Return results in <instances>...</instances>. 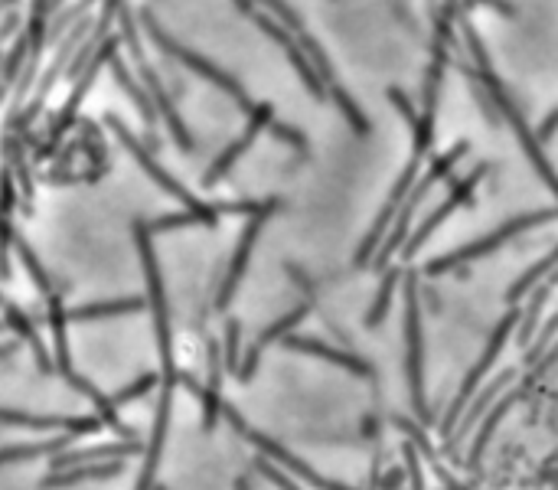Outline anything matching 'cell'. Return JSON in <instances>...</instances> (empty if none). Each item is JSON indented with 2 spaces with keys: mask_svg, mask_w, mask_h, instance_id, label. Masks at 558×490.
Wrapping results in <instances>:
<instances>
[{
  "mask_svg": "<svg viewBox=\"0 0 558 490\" xmlns=\"http://www.w3.org/2000/svg\"><path fill=\"white\" fill-rule=\"evenodd\" d=\"M461 14V0H444V7L434 14V36H431V63L425 72V85H421V108H418V125L412 131V154L428 157L434 147V121H438V102H441V85L444 72L451 63L454 49V20Z\"/></svg>",
  "mask_w": 558,
  "mask_h": 490,
  "instance_id": "6da1fadb",
  "label": "cell"
},
{
  "mask_svg": "<svg viewBox=\"0 0 558 490\" xmlns=\"http://www.w3.org/2000/svg\"><path fill=\"white\" fill-rule=\"evenodd\" d=\"M464 40H467V49H470V63H474L477 76H480V82H483V89H487V95L493 98L496 112H500V118L506 121V125L513 128V134L519 138V144H523V151H526V157H529L532 170H536V174L542 177V183H545V187H549V190L555 193V200H558V174L552 170L549 157L542 154L539 134H532V131H529V125H526L523 112H519V108H516L513 95H510V89H506V85H503V79L493 72L487 49H483L480 36L474 33V27H470L467 20H464Z\"/></svg>",
  "mask_w": 558,
  "mask_h": 490,
  "instance_id": "7a4b0ae2",
  "label": "cell"
},
{
  "mask_svg": "<svg viewBox=\"0 0 558 490\" xmlns=\"http://www.w3.org/2000/svg\"><path fill=\"white\" fill-rule=\"evenodd\" d=\"M108 128L118 134V141L124 144V151H128V154L134 157V161L141 164L144 174L151 177L160 190H167L170 196H177V200L186 206V210L200 216V219H203V226H216L222 213H248V216H252V213L265 210V206L271 203V200H262V203H258V200H245V203H203V200H196V196H193L190 190H186L180 180H173V177L167 174V170L154 161L151 151H147V147H141V141L134 138V134H131L128 128H124L118 118H108Z\"/></svg>",
  "mask_w": 558,
  "mask_h": 490,
  "instance_id": "3957f363",
  "label": "cell"
},
{
  "mask_svg": "<svg viewBox=\"0 0 558 490\" xmlns=\"http://www.w3.org/2000/svg\"><path fill=\"white\" fill-rule=\"evenodd\" d=\"M255 4H265V7H268V14L275 17V20H281L284 27H288V30L294 33L297 46L304 49V56L310 59V66L317 69V76L324 79V85H327V98H333V105L340 108V115L346 118V125H350L356 134H369V118H366L363 112H359V105L350 98V92H346L343 85H340V79H337V72H333L327 53H324V49H320V43L314 40V36L307 33L304 20L297 17L294 10H291L288 4H284V0H255Z\"/></svg>",
  "mask_w": 558,
  "mask_h": 490,
  "instance_id": "277c9868",
  "label": "cell"
},
{
  "mask_svg": "<svg viewBox=\"0 0 558 490\" xmlns=\"http://www.w3.org/2000/svg\"><path fill=\"white\" fill-rule=\"evenodd\" d=\"M552 219H558V206H549V210H536V213H523V216H516V219H506L503 226H496L490 236H483V239H474V242H467L461 245L457 252H448V255H441V259H434L425 265V272L428 275H444V272H454V268H461L467 262H474V259H483V255H490L496 252L500 245H506L513 236H519V232H526V229H536V226H545V223H552Z\"/></svg>",
  "mask_w": 558,
  "mask_h": 490,
  "instance_id": "5b68a950",
  "label": "cell"
},
{
  "mask_svg": "<svg viewBox=\"0 0 558 490\" xmlns=\"http://www.w3.org/2000/svg\"><path fill=\"white\" fill-rule=\"evenodd\" d=\"M144 30H147V36H151V43H157L167 56L177 59L180 66H186L190 72H196V76L206 79V82H213L216 89H219V92H226L235 105H242L245 112H252V98H248V92L239 85V79H232L229 72H222L219 66H213L206 56H200V53H193V49L180 46L177 40H173V36H167L164 30L157 27L154 17H144Z\"/></svg>",
  "mask_w": 558,
  "mask_h": 490,
  "instance_id": "8992f818",
  "label": "cell"
},
{
  "mask_svg": "<svg viewBox=\"0 0 558 490\" xmlns=\"http://www.w3.org/2000/svg\"><path fill=\"white\" fill-rule=\"evenodd\" d=\"M421 161H425V157H415V154H412V161L405 164V174H402V177H399V183H395V187H392V193H389L386 206H382V213L376 216V223H372V229L366 232L363 245H359V249H356V259H353V262H356V268L369 265V262H372V255H376V249L382 245V239L389 236V229H392V223H395V213L402 210L405 196L412 193V187L418 183Z\"/></svg>",
  "mask_w": 558,
  "mask_h": 490,
  "instance_id": "52a82bcc",
  "label": "cell"
},
{
  "mask_svg": "<svg viewBox=\"0 0 558 490\" xmlns=\"http://www.w3.org/2000/svg\"><path fill=\"white\" fill-rule=\"evenodd\" d=\"M487 174H490V167H487V164H474V170H470V174H464L461 180L454 183V187H451V193L444 196V203H441L438 210H434V213H431V216L425 219V223L418 226V232H415V236L405 242V259H412V255H418V249H421V245L428 242V236H431V232L438 229V226H441L444 219H448V216H451L454 210H461L464 203H470V196H474V190L480 187V180L487 177Z\"/></svg>",
  "mask_w": 558,
  "mask_h": 490,
  "instance_id": "ba28073f",
  "label": "cell"
},
{
  "mask_svg": "<svg viewBox=\"0 0 558 490\" xmlns=\"http://www.w3.org/2000/svg\"><path fill=\"white\" fill-rule=\"evenodd\" d=\"M516 321H519V311H510V314H506L503 321H500V327L493 330V337H490V343H487V350H483V357L474 363V370L467 373V379H464L461 392H457V399L451 402L448 415H444V435H451V425H454V419H457V415H461V409H464L467 402H470V396H474V392H477V386H480L483 373H487L490 366L496 363V357H500V350L506 347V340H510V334H513Z\"/></svg>",
  "mask_w": 558,
  "mask_h": 490,
  "instance_id": "9c48e42d",
  "label": "cell"
},
{
  "mask_svg": "<svg viewBox=\"0 0 558 490\" xmlns=\"http://www.w3.org/2000/svg\"><path fill=\"white\" fill-rule=\"evenodd\" d=\"M222 415H226V419H229V425L235 428V432H239V435H245L248 441H252V445H258V448H262V451H265V455H268V458H275V461H281V464H284V468H288L291 474H297V477H304V481H307V484H314V487H320V490H350V487H343V484H337V481H327V477H320V474H314V471H310V468H307V464H304V461H297V458L291 455V451H284V448L278 445V441H271L268 435H262V432H255V428H248V425L242 422V415H239V412H235L232 406H222Z\"/></svg>",
  "mask_w": 558,
  "mask_h": 490,
  "instance_id": "30bf717a",
  "label": "cell"
},
{
  "mask_svg": "<svg viewBox=\"0 0 558 490\" xmlns=\"http://www.w3.org/2000/svg\"><path fill=\"white\" fill-rule=\"evenodd\" d=\"M405 347H408V386H412L415 412L421 419H428L425 406V389H421V311H418V285L415 278H408L405 285Z\"/></svg>",
  "mask_w": 558,
  "mask_h": 490,
  "instance_id": "8fae6325",
  "label": "cell"
},
{
  "mask_svg": "<svg viewBox=\"0 0 558 490\" xmlns=\"http://www.w3.org/2000/svg\"><path fill=\"white\" fill-rule=\"evenodd\" d=\"M271 121H275V108H271L268 102H262V105H252V112H248V125H245V131L239 134V138H235L226 151H222L216 161H213V167L206 170L203 174V187H216V183L222 180L232 170V164L239 161V157L248 151V147L255 144V138L258 134H262Z\"/></svg>",
  "mask_w": 558,
  "mask_h": 490,
  "instance_id": "7c38bea8",
  "label": "cell"
},
{
  "mask_svg": "<svg viewBox=\"0 0 558 490\" xmlns=\"http://www.w3.org/2000/svg\"><path fill=\"white\" fill-rule=\"evenodd\" d=\"M252 20H255L258 27H262V30H265L268 36H271V40H275V43H278V46L284 49V56L291 59L294 72H297V76H301V82H304L307 89H310V95H314V98H327V85H324V79H320V76H317V69L310 66V59L304 56V49L297 46L294 33H291L288 27H284L281 20H275V17H271V14H262V10H255V14H252Z\"/></svg>",
  "mask_w": 558,
  "mask_h": 490,
  "instance_id": "4fadbf2b",
  "label": "cell"
},
{
  "mask_svg": "<svg viewBox=\"0 0 558 490\" xmlns=\"http://www.w3.org/2000/svg\"><path fill=\"white\" fill-rule=\"evenodd\" d=\"M278 210V200H271L265 210H258L248 216V226L242 229V236H239V245H235V255H232V262H229V272H226V281H222V288H219V298L216 304L219 308H226V304L232 301V294L235 288H239V281L245 275V268H248V259H252V249H255V242L258 236H262V226L271 219V213Z\"/></svg>",
  "mask_w": 558,
  "mask_h": 490,
  "instance_id": "5bb4252c",
  "label": "cell"
},
{
  "mask_svg": "<svg viewBox=\"0 0 558 490\" xmlns=\"http://www.w3.org/2000/svg\"><path fill=\"white\" fill-rule=\"evenodd\" d=\"M0 425H20V428H36V432H69V435H89L98 432L105 422L102 419H76V415H33V412H17V409H0Z\"/></svg>",
  "mask_w": 558,
  "mask_h": 490,
  "instance_id": "9a60e30c",
  "label": "cell"
},
{
  "mask_svg": "<svg viewBox=\"0 0 558 490\" xmlns=\"http://www.w3.org/2000/svg\"><path fill=\"white\" fill-rule=\"evenodd\" d=\"M284 347L297 350V353H310V357H320V360H330V363H337V366H343V370H350L356 376H372V366L363 357H356V353H350V350L330 347V343H324V340L288 334V337H284Z\"/></svg>",
  "mask_w": 558,
  "mask_h": 490,
  "instance_id": "2e32d148",
  "label": "cell"
},
{
  "mask_svg": "<svg viewBox=\"0 0 558 490\" xmlns=\"http://www.w3.org/2000/svg\"><path fill=\"white\" fill-rule=\"evenodd\" d=\"M141 72H144L147 95H151V102H154V108H157V115L167 121V128H170V134H173V141H177L180 151H193V138H190V131H186V125L180 121L177 108H173V102H170V95L164 92V85H160V79L154 76L151 69H147V63H141Z\"/></svg>",
  "mask_w": 558,
  "mask_h": 490,
  "instance_id": "e0dca14e",
  "label": "cell"
},
{
  "mask_svg": "<svg viewBox=\"0 0 558 490\" xmlns=\"http://www.w3.org/2000/svg\"><path fill=\"white\" fill-rule=\"evenodd\" d=\"M307 311H310V304H301V308H294L291 314H284L281 321H275V324H271V327L265 330V334L258 337L255 343H252V350H248L245 363L239 366V379H242V383H248V379H252L255 366H258V360H262V350L268 347V343H271V340H281L284 334H288V330H294V327L301 324L304 317H307Z\"/></svg>",
  "mask_w": 558,
  "mask_h": 490,
  "instance_id": "ac0fdd59",
  "label": "cell"
},
{
  "mask_svg": "<svg viewBox=\"0 0 558 490\" xmlns=\"http://www.w3.org/2000/svg\"><path fill=\"white\" fill-rule=\"evenodd\" d=\"M141 445L134 438H124L118 445H95V448H82V451H66V455H59L53 461V468L62 471V468H76V464H85V461H111V458H128V455H138Z\"/></svg>",
  "mask_w": 558,
  "mask_h": 490,
  "instance_id": "d6986e66",
  "label": "cell"
},
{
  "mask_svg": "<svg viewBox=\"0 0 558 490\" xmlns=\"http://www.w3.org/2000/svg\"><path fill=\"white\" fill-rule=\"evenodd\" d=\"M121 474V458H111L105 464H76V468H62L59 474H49L43 487H72L79 481H105V477Z\"/></svg>",
  "mask_w": 558,
  "mask_h": 490,
  "instance_id": "ffe728a7",
  "label": "cell"
},
{
  "mask_svg": "<svg viewBox=\"0 0 558 490\" xmlns=\"http://www.w3.org/2000/svg\"><path fill=\"white\" fill-rule=\"evenodd\" d=\"M147 308V301L141 298H121L108 304H89V308H72L69 321H98V317H118V314H138Z\"/></svg>",
  "mask_w": 558,
  "mask_h": 490,
  "instance_id": "44dd1931",
  "label": "cell"
},
{
  "mask_svg": "<svg viewBox=\"0 0 558 490\" xmlns=\"http://www.w3.org/2000/svg\"><path fill=\"white\" fill-rule=\"evenodd\" d=\"M558 288V275H552L549 281H539V288H536V294H532V301H529V308L519 314V343H529V334H532V327H536V321H539V314H542V308H545V301H549V294Z\"/></svg>",
  "mask_w": 558,
  "mask_h": 490,
  "instance_id": "7402d4cb",
  "label": "cell"
},
{
  "mask_svg": "<svg viewBox=\"0 0 558 490\" xmlns=\"http://www.w3.org/2000/svg\"><path fill=\"white\" fill-rule=\"evenodd\" d=\"M111 69H115V79H118L121 89L134 98V105L141 108V115H144V121H147V128H154V121H157V108H154V102H151V95H144V92L138 89V82L131 79V72L124 69L121 59H111Z\"/></svg>",
  "mask_w": 558,
  "mask_h": 490,
  "instance_id": "603a6c76",
  "label": "cell"
},
{
  "mask_svg": "<svg viewBox=\"0 0 558 490\" xmlns=\"http://www.w3.org/2000/svg\"><path fill=\"white\" fill-rule=\"evenodd\" d=\"M76 438V435H62L56 441H40V445H20V448H0V468L4 464H14V461H33V458H40V455H53V451H59L62 445H69V441Z\"/></svg>",
  "mask_w": 558,
  "mask_h": 490,
  "instance_id": "cb8c5ba5",
  "label": "cell"
},
{
  "mask_svg": "<svg viewBox=\"0 0 558 490\" xmlns=\"http://www.w3.org/2000/svg\"><path fill=\"white\" fill-rule=\"evenodd\" d=\"M555 265H558V245H555V249H552L549 255H545V259H542L539 265H532L529 272H526L523 278H519V281H516V285H513L510 291H506V304H516V301L523 298V294H526L529 288H536L539 281H542L545 275H549Z\"/></svg>",
  "mask_w": 558,
  "mask_h": 490,
  "instance_id": "d4e9b609",
  "label": "cell"
},
{
  "mask_svg": "<svg viewBox=\"0 0 558 490\" xmlns=\"http://www.w3.org/2000/svg\"><path fill=\"white\" fill-rule=\"evenodd\" d=\"M399 272L402 268H392V272L382 278V285H379V294H376V301H372V308L366 314V327H376L386 321V314L392 308V294H395V285H399Z\"/></svg>",
  "mask_w": 558,
  "mask_h": 490,
  "instance_id": "484cf974",
  "label": "cell"
},
{
  "mask_svg": "<svg viewBox=\"0 0 558 490\" xmlns=\"http://www.w3.org/2000/svg\"><path fill=\"white\" fill-rule=\"evenodd\" d=\"M519 399V392H513V396H506L500 406H496L490 415H487V422H483V428H480V435H477V441H474V448H470V464H477V458L483 455V448H487V441H490V435H493V428L500 425V419L506 412L513 409V402Z\"/></svg>",
  "mask_w": 558,
  "mask_h": 490,
  "instance_id": "4316f807",
  "label": "cell"
},
{
  "mask_svg": "<svg viewBox=\"0 0 558 490\" xmlns=\"http://www.w3.org/2000/svg\"><path fill=\"white\" fill-rule=\"evenodd\" d=\"M513 379H516V370H506V373H500V376H496V379H493V383H490L487 389H483V396H480V399L474 402V406H470V415H467V419H464V425H461V435H464L467 428H470V425H474V422L480 419V415H483V409L490 406V399H496V396H500V389H503V386H510Z\"/></svg>",
  "mask_w": 558,
  "mask_h": 490,
  "instance_id": "83f0119b",
  "label": "cell"
},
{
  "mask_svg": "<svg viewBox=\"0 0 558 490\" xmlns=\"http://www.w3.org/2000/svg\"><path fill=\"white\" fill-rule=\"evenodd\" d=\"M14 245H17V255L23 259V265L30 268V275H33V281H36V288H40V291L46 294V298H49V294H56V291H53V281H49V275L43 272V265L36 262V255L30 252V245L23 242V239H17Z\"/></svg>",
  "mask_w": 558,
  "mask_h": 490,
  "instance_id": "f1b7e54d",
  "label": "cell"
},
{
  "mask_svg": "<svg viewBox=\"0 0 558 490\" xmlns=\"http://www.w3.org/2000/svg\"><path fill=\"white\" fill-rule=\"evenodd\" d=\"M268 131L275 134L278 141H284L288 147H294V151H307V138H304V131H297V128H291V125H281V121H271L268 125Z\"/></svg>",
  "mask_w": 558,
  "mask_h": 490,
  "instance_id": "f546056e",
  "label": "cell"
},
{
  "mask_svg": "<svg viewBox=\"0 0 558 490\" xmlns=\"http://www.w3.org/2000/svg\"><path fill=\"white\" fill-rule=\"evenodd\" d=\"M160 383V379L154 376V373H147V376H141L138 383L134 386H128V389H121V392H115V396H111V402H115V406H124V402H131V399H138V396H144L147 389H154Z\"/></svg>",
  "mask_w": 558,
  "mask_h": 490,
  "instance_id": "4dcf8cb0",
  "label": "cell"
},
{
  "mask_svg": "<svg viewBox=\"0 0 558 490\" xmlns=\"http://www.w3.org/2000/svg\"><path fill=\"white\" fill-rule=\"evenodd\" d=\"M389 102L395 105V112H399V115L408 121V128L415 131V125H418V112L412 108V102H408V95H405L402 89H395V85H389Z\"/></svg>",
  "mask_w": 558,
  "mask_h": 490,
  "instance_id": "1f68e13d",
  "label": "cell"
},
{
  "mask_svg": "<svg viewBox=\"0 0 558 490\" xmlns=\"http://www.w3.org/2000/svg\"><path fill=\"white\" fill-rule=\"evenodd\" d=\"M555 334H558V311L549 317V324L542 327V334H539L536 343H532V350H529V357H526V360H529V363H532V360H539V357H542V350H549V343H552Z\"/></svg>",
  "mask_w": 558,
  "mask_h": 490,
  "instance_id": "d6a6232c",
  "label": "cell"
},
{
  "mask_svg": "<svg viewBox=\"0 0 558 490\" xmlns=\"http://www.w3.org/2000/svg\"><path fill=\"white\" fill-rule=\"evenodd\" d=\"M226 366L239 370V321H229L226 327Z\"/></svg>",
  "mask_w": 558,
  "mask_h": 490,
  "instance_id": "836d02e7",
  "label": "cell"
},
{
  "mask_svg": "<svg viewBox=\"0 0 558 490\" xmlns=\"http://www.w3.org/2000/svg\"><path fill=\"white\" fill-rule=\"evenodd\" d=\"M232 4L239 7L245 17H252V14H255V0H232Z\"/></svg>",
  "mask_w": 558,
  "mask_h": 490,
  "instance_id": "e575fe53",
  "label": "cell"
},
{
  "mask_svg": "<svg viewBox=\"0 0 558 490\" xmlns=\"http://www.w3.org/2000/svg\"><path fill=\"white\" fill-rule=\"evenodd\" d=\"M36 27H40V23H43V14H46V0H36Z\"/></svg>",
  "mask_w": 558,
  "mask_h": 490,
  "instance_id": "d590c367",
  "label": "cell"
},
{
  "mask_svg": "<svg viewBox=\"0 0 558 490\" xmlns=\"http://www.w3.org/2000/svg\"><path fill=\"white\" fill-rule=\"evenodd\" d=\"M239 490H248V484H245V481H239Z\"/></svg>",
  "mask_w": 558,
  "mask_h": 490,
  "instance_id": "8d00e7d4",
  "label": "cell"
},
{
  "mask_svg": "<svg viewBox=\"0 0 558 490\" xmlns=\"http://www.w3.org/2000/svg\"><path fill=\"white\" fill-rule=\"evenodd\" d=\"M154 490H164V487H154Z\"/></svg>",
  "mask_w": 558,
  "mask_h": 490,
  "instance_id": "74e56055",
  "label": "cell"
}]
</instances>
